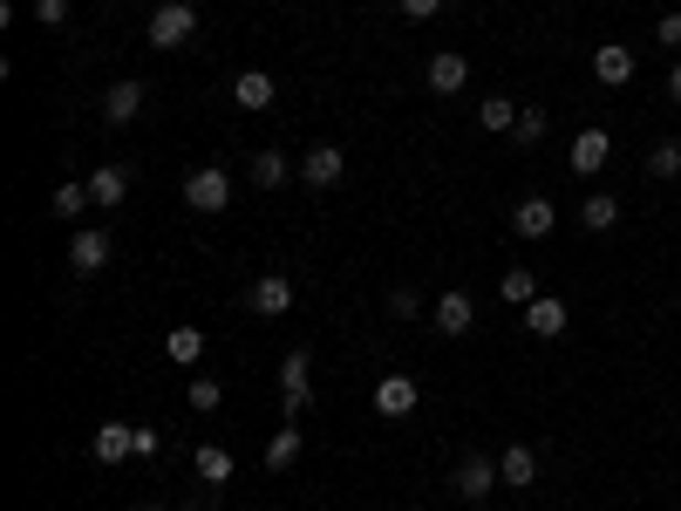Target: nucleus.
<instances>
[{
    "label": "nucleus",
    "mask_w": 681,
    "mask_h": 511,
    "mask_svg": "<svg viewBox=\"0 0 681 511\" xmlns=\"http://www.w3.org/2000/svg\"><path fill=\"white\" fill-rule=\"evenodd\" d=\"M184 205L205 212V219L225 212V205H232V178H225V164H198V171L184 178Z\"/></svg>",
    "instance_id": "1"
},
{
    "label": "nucleus",
    "mask_w": 681,
    "mask_h": 511,
    "mask_svg": "<svg viewBox=\"0 0 681 511\" xmlns=\"http://www.w3.org/2000/svg\"><path fill=\"white\" fill-rule=\"evenodd\" d=\"M191 34H198V8H184V0L150 8V49H184Z\"/></svg>",
    "instance_id": "2"
},
{
    "label": "nucleus",
    "mask_w": 681,
    "mask_h": 511,
    "mask_svg": "<svg viewBox=\"0 0 681 511\" xmlns=\"http://www.w3.org/2000/svg\"><path fill=\"white\" fill-rule=\"evenodd\" d=\"M246 307L259 313V321H279V313L294 307V280H287V273H259V280L246 287Z\"/></svg>",
    "instance_id": "3"
},
{
    "label": "nucleus",
    "mask_w": 681,
    "mask_h": 511,
    "mask_svg": "<svg viewBox=\"0 0 681 511\" xmlns=\"http://www.w3.org/2000/svg\"><path fill=\"white\" fill-rule=\"evenodd\" d=\"M341 171H348V150H341V143H313V150L300 157V178H307V191H328V184H341Z\"/></svg>",
    "instance_id": "4"
},
{
    "label": "nucleus",
    "mask_w": 681,
    "mask_h": 511,
    "mask_svg": "<svg viewBox=\"0 0 681 511\" xmlns=\"http://www.w3.org/2000/svg\"><path fill=\"white\" fill-rule=\"evenodd\" d=\"M607 157H614V137H607V130H579L573 150H566V164H573V178H593V171H607Z\"/></svg>",
    "instance_id": "5"
},
{
    "label": "nucleus",
    "mask_w": 681,
    "mask_h": 511,
    "mask_svg": "<svg viewBox=\"0 0 681 511\" xmlns=\"http://www.w3.org/2000/svg\"><path fill=\"white\" fill-rule=\"evenodd\" d=\"M416 403H423V388H416L409 375H382V382H375V416L395 423V416H409Z\"/></svg>",
    "instance_id": "6"
},
{
    "label": "nucleus",
    "mask_w": 681,
    "mask_h": 511,
    "mask_svg": "<svg viewBox=\"0 0 681 511\" xmlns=\"http://www.w3.org/2000/svg\"><path fill=\"white\" fill-rule=\"evenodd\" d=\"M498 485H504V478H498V464H491V457H464V464H457V498L485 504Z\"/></svg>",
    "instance_id": "7"
},
{
    "label": "nucleus",
    "mask_w": 681,
    "mask_h": 511,
    "mask_svg": "<svg viewBox=\"0 0 681 511\" xmlns=\"http://www.w3.org/2000/svg\"><path fill=\"white\" fill-rule=\"evenodd\" d=\"M137 457V423H96V464H130Z\"/></svg>",
    "instance_id": "8"
},
{
    "label": "nucleus",
    "mask_w": 681,
    "mask_h": 511,
    "mask_svg": "<svg viewBox=\"0 0 681 511\" xmlns=\"http://www.w3.org/2000/svg\"><path fill=\"white\" fill-rule=\"evenodd\" d=\"M552 225H558V212H552V199H539V191L511 205V232H518V239H545Z\"/></svg>",
    "instance_id": "9"
},
{
    "label": "nucleus",
    "mask_w": 681,
    "mask_h": 511,
    "mask_svg": "<svg viewBox=\"0 0 681 511\" xmlns=\"http://www.w3.org/2000/svg\"><path fill=\"white\" fill-rule=\"evenodd\" d=\"M423 83H429L436 96H457V89L470 83V62H464L457 49H444V55H429V68H423Z\"/></svg>",
    "instance_id": "10"
},
{
    "label": "nucleus",
    "mask_w": 681,
    "mask_h": 511,
    "mask_svg": "<svg viewBox=\"0 0 681 511\" xmlns=\"http://www.w3.org/2000/svg\"><path fill=\"white\" fill-rule=\"evenodd\" d=\"M498 478H504L511 491H532V485H539V457H532V444H504V450H498Z\"/></svg>",
    "instance_id": "11"
},
{
    "label": "nucleus",
    "mask_w": 681,
    "mask_h": 511,
    "mask_svg": "<svg viewBox=\"0 0 681 511\" xmlns=\"http://www.w3.org/2000/svg\"><path fill=\"white\" fill-rule=\"evenodd\" d=\"M429 321H436V334H470V321H477V300H470L464 287H450L444 300H436V313H429Z\"/></svg>",
    "instance_id": "12"
},
{
    "label": "nucleus",
    "mask_w": 681,
    "mask_h": 511,
    "mask_svg": "<svg viewBox=\"0 0 681 511\" xmlns=\"http://www.w3.org/2000/svg\"><path fill=\"white\" fill-rule=\"evenodd\" d=\"M593 75H599L607 89L634 83V49H627V42H599V49H593Z\"/></svg>",
    "instance_id": "13"
},
{
    "label": "nucleus",
    "mask_w": 681,
    "mask_h": 511,
    "mask_svg": "<svg viewBox=\"0 0 681 511\" xmlns=\"http://www.w3.org/2000/svg\"><path fill=\"white\" fill-rule=\"evenodd\" d=\"M143 96H150V89L124 75V83L103 89V116H109V124H137V116H143Z\"/></svg>",
    "instance_id": "14"
},
{
    "label": "nucleus",
    "mask_w": 681,
    "mask_h": 511,
    "mask_svg": "<svg viewBox=\"0 0 681 511\" xmlns=\"http://www.w3.org/2000/svg\"><path fill=\"white\" fill-rule=\"evenodd\" d=\"M566 321H573V307H566V300H552V294H539V300L525 307V328H532L539 341H552V334H566Z\"/></svg>",
    "instance_id": "15"
},
{
    "label": "nucleus",
    "mask_w": 681,
    "mask_h": 511,
    "mask_svg": "<svg viewBox=\"0 0 681 511\" xmlns=\"http://www.w3.org/2000/svg\"><path fill=\"white\" fill-rule=\"evenodd\" d=\"M130 199V171L124 164H96L89 171V205H124Z\"/></svg>",
    "instance_id": "16"
},
{
    "label": "nucleus",
    "mask_w": 681,
    "mask_h": 511,
    "mask_svg": "<svg viewBox=\"0 0 681 511\" xmlns=\"http://www.w3.org/2000/svg\"><path fill=\"white\" fill-rule=\"evenodd\" d=\"M68 266L75 273H103L109 266V232H75V239H68Z\"/></svg>",
    "instance_id": "17"
},
{
    "label": "nucleus",
    "mask_w": 681,
    "mask_h": 511,
    "mask_svg": "<svg viewBox=\"0 0 681 511\" xmlns=\"http://www.w3.org/2000/svg\"><path fill=\"white\" fill-rule=\"evenodd\" d=\"M232 103H238V109H253V116H259V109H273V75H266V68H246V75L232 83Z\"/></svg>",
    "instance_id": "18"
},
{
    "label": "nucleus",
    "mask_w": 681,
    "mask_h": 511,
    "mask_svg": "<svg viewBox=\"0 0 681 511\" xmlns=\"http://www.w3.org/2000/svg\"><path fill=\"white\" fill-rule=\"evenodd\" d=\"M279 396H313V355L294 348L287 362H279Z\"/></svg>",
    "instance_id": "19"
},
{
    "label": "nucleus",
    "mask_w": 681,
    "mask_h": 511,
    "mask_svg": "<svg viewBox=\"0 0 681 511\" xmlns=\"http://www.w3.org/2000/svg\"><path fill=\"white\" fill-rule=\"evenodd\" d=\"M89 212V178H68V184H55V199H49V219H83Z\"/></svg>",
    "instance_id": "20"
},
{
    "label": "nucleus",
    "mask_w": 681,
    "mask_h": 511,
    "mask_svg": "<svg viewBox=\"0 0 681 511\" xmlns=\"http://www.w3.org/2000/svg\"><path fill=\"white\" fill-rule=\"evenodd\" d=\"M294 457H300V423H279L266 444V470H294Z\"/></svg>",
    "instance_id": "21"
},
{
    "label": "nucleus",
    "mask_w": 681,
    "mask_h": 511,
    "mask_svg": "<svg viewBox=\"0 0 681 511\" xmlns=\"http://www.w3.org/2000/svg\"><path fill=\"white\" fill-rule=\"evenodd\" d=\"M164 355H171V362H184V369H191V362H205V328H171Z\"/></svg>",
    "instance_id": "22"
},
{
    "label": "nucleus",
    "mask_w": 681,
    "mask_h": 511,
    "mask_svg": "<svg viewBox=\"0 0 681 511\" xmlns=\"http://www.w3.org/2000/svg\"><path fill=\"white\" fill-rule=\"evenodd\" d=\"M477 124H485L491 137H504V130L518 124V103H511V96H485V103H477Z\"/></svg>",
    "instance_id": "23"
},
{
    "label": "nucleus",
    "mask_w": 681,
    "mask_h": 511,
    "mask_svg": "<svg viewBox=\"0 0 681 511\" xmlns=\"http://www.w3.org/2000/svg\"><path fill=\"white\" fill-rule=\"evenodd\" d=\"M287 171H294V164H287L279 150H253V184H259V191H279V184H287Z\"/></svg>",
    "instance_id": "24"
},
{
    "label": "nucleus",
    "mask_w": 681,
    "mask_h": 511,
    "mask_svg": "<svg viewBox=\"0 0 681 511\" xmlns=\"http://www.w3.org/2000/svg\"><path fill=\"white\" fill-rule=\"evenodd\" d=\"M579 219H586V232H607V225H620V199L614 191H593V199L579 205Z\"/></svg>",
    "instance_id": "25"
},
{
    "label": "nucleus",
    "mask_w": 681,
    "mask_h": 511,
    "mask_svg": "<svg viewBox=\"0 0 681 511\" xmlns=\"http://www.w3.org/2000/svg\"><path fill=\"white\" fill-rule=\"evenodd\" d=\"M498 294H504L511 307H532V300H539V280H532V266H511L504 280H498Z\"/></svg>",
    "instance_id": "26"
},
{
    "label": "nucleus",
    "mask_w": 681,
    "mask_h": 511,
    "mask_svg": "<svg viewBox=\"0 0 681 511\" xmlns=\"http://www.w3.org/2000/svg\"><path fill=\"white\" fill-rule=\"evenodd\" d=\"M648 178H681V137H661L648 150Z\"/></svg>",
    "instance_id": "27"
},
{
    "label": "nucleus",
    "mask_w": 681,
    "mask_h": 511,
    "mask_svg": "<svg viewBox=\"0 0 681 511\" xmlns=\"http://www.w3.org/2000/svg\"><path fill=\"white\" fill-rule=\"evenodd\" d=\"M198 478L225 485V478H232V450H225V444H205V450H198Z\"/></svg>",
    "instance_id": "28"
},
{
    "label": "nucleus",
    "mask_w": 681,
    "mask_h": 511,
    "mask_svg": "<svg viewBox=\"0 0 681 511\" xmlns=\"http://www.w3.org/2000/svg\"><path fill=\"white\" fill-rule=\"evenodd\" d=\"M184 396H191V409H198V416H212V409H219V403H225V388H219V382H212V375H198V382H191V388H184Z\"/></svg>",
    "instance_id": "29"
},
{
    "label": "nucleus",
    "mask_w": 681,
    "mask_h": 511,
    "mask_svg": "<svg viewBox=\"0 0 681 511\" xmlns=\"http://www.w3.org/2000/svg\"><path fill=\"white\" fill-rule=\"evenodd\" d=\"M545 124H552V116H545V109L532 103V109H518V124H511V137H518V143H539V137H545Z\"/></svg>",
    "instance_id": "30"
},
{
    "label": "nucleus",
    "mask_w": 681,
    "mask_h": 511,
    "mask_svg": "<svg viewBox=\"0 0 681 511\" xmlns=\"http://www.w3.org/2000/svg\"><path fill=\"white\" fill-rule=\"evenodd\" d=\"M389 313H395V321H416V313H423V300H416L409 287H395V294H389Z\"/></svg>",
    "instance_id": "31"
},
{
    "label": "nucleus",
    "mask_w": 681,
    "mask_h": 511,
    "mask_svg": "<svg viewBox=\"0 0 681 511\" xmlns=\"http://www.w3.org/2000/svg\"><path fill=\"white\" fill-rule=\"evenodd\" d=\"M655 42H661L668 55H681V14H661V28H655Z\"/></svg>",
    "instance_id": "32"
},
{
    "label": "nucleus",
    "mask_w": 681,
    "mask_h": 511,
    "mask_svg": "<svg viewBox=\"0 0 681 511\" xmlns=\"http://www.w3.org/2000/svg\"><path fill=\"white\" fill-rule=\"evenodd\" d=\"M34 21H42V28H62V21H68V0H34Z\"/></svg>",
    "instance_id": "33"
},
{
    "label": "nucleus",
    "mask_w": 681,
    "mask_h": 511,
    "mask_svg": "<svg viewBox=\"0 0 681 511\" xmlns=\"http://www.w3.org/2000/svg\"><path fill=\"white\" fill-rule=\"evenodd\" d=\"M157 450H164V437H157L150 423H137V457H157Z\"/></svg>",
    "instance_id": "34"
},
{
    "label": "nucleus",
    "mask_w": 681,
    "mask_h": 511,
    "mask_svg": "<svg viewBox=\"0 0 681 511\" xmlns=\"http://www.w3.org/2000/svg\"><path fill=\"white\" fill-rule=\"evenodd\" d=\"M436 8H444V0H403V14H409V21H429Z\"/></svg>",
    "instance_id": "35"
},
{
    "label": "nucleus",
    "mask_w": 681,
    "mask_h": 511,
    "mask_svg": "<svg viewBox=\"0 0 681 511\" xmlns=\"http://www.w3.org/2000/svg\"><path fill=\"white\" fill-rule=\"evenodd\" d=\"M668 96H674V103H681V62H674V68H668Z\"/></svg>",
    "instance_id": "36"
},
{
    "label": "nucleus",
    "mask_w": 681,
    "mask_h": 511,
    "mask_svg": "<svg viewBox=\"0 0 681 511\" xmlns=\"http://www.w3.org/2000/svg\"><path fill=\"white\" fill-rule=\"evenodd\" d=\"M137 511H164V504H137Z\"/></svg>",
    "instance_id": "37"
},
{
    "label": "nucleus",
    "mask_w": 681,
    "mask_h": 511,
    "mask_svg": "<svg viewBox=\"0 0 681 511\" xmlns=\"http://www.w3.org/2000/svg\"><path fill=\"white\" fill-rule=\"evenodd\" d=\"M157 8H164V0H157Z\"/></svg>",
    "instance_id": "38"
}]
</instances>
